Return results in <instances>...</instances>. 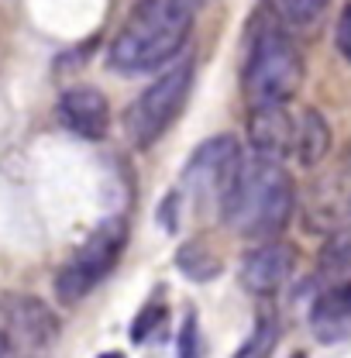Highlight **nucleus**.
Returning <instances> with one entry per match:
<instances>
[{
	"label": "nucleus",
	"instance_id": "obj_14",
	"mask_svg": "<svg viewBox=\"0 0 351 358\" xmlns=\"http://www.w3.org/2000/svg\"><path fill=\"white\" fill-rule=\"evenodd\" d=\"M176 266L182 268L186 279L207 282V279H214V275L220 272V259L207 252L203 241H189V245H182V248L176 252Z\"/></svg>",
	"mask_w": 351,
	"mask_h": 358
},
{
	"label": "nucleus",
	"instance_id": "obj_7",
	"mask_svg": "<svg viewBox=\"0 0 351 358\" xmlns=\"http://www.w3.org/2000/svg\"><path fill=\"white\" fill-rule=\"evenodd\" d=\"M0 313H3V324H7V331H3L7 341L17 338L24 348L42 352L59 338V320L38 296H7L0 303Z\"/></svg>",
	"mask_w": 351,
	"mask_h": 358
},
{
	"label": "nucleus",
	"instance_id": "obj_4",
	"mask_svg": "<svg viewBox=\"0 0 351 358\" xmlns=\"http://www.w3.org/2000/svg\"><path fill=\"white\" fill-rule=\"evenodd\" d=\"M124 245H128V224H124V217H107L100 227H93L87 234V241L69 255L66 266L59 268V275H55V296L66 307H73L83 296H89L93 286L100 279H107L110 268L117 266Z\"/></svg>",
	"mask_w": 351,
	"mask_h": 358
},
{
	"label": "nucleus",
	"instance_id": "obj_19",
	"mask_svg": "<svg viewBox=\"0 0 351 358\" xmlns=\"http://www.w3.org/2000/svg\"><path fill=\"white\" fill-rule=\"evenodd\" d=\"M334 45H338L341 59L351 62V0L341 7V14H338V24H334Z\"/></svg>",
	"mask_w": 351,
	"mask_h": 358
},
{
	"label": "nucleus",
	"instance_id": "obj_18",
	"mask_svg": "<svg viewBox=\"0 0 351 358\" xmlns=\"http://www.w3.org/2000/svg\"><path fill=\"white\" fill-rule=\"evenodd\" d=\"M176 358H203V338H200V324L196 313H186L179 341H176Z\"/></svg>",
	"mask_w": 351,
	"mask_h": 358
},
{
	"label": "nucleus",
	"instance_id": "obj_3",
	"mask_svg": "<svg viewBox=\"0 0 351 358\" xmlns=\"http://www.w3.org/2000/svg\"><path fill=\"white\" fill-rule=\"evenodd\" d=\"M303 83V55L296 42L279 28H259L248 45L241 87L252 107L259 103H289Z\"/></svg>",
	"mask_w": 351,
	"mask_h": 358
},
{
	"label": "nucleus",
	"instance_id": "obj_9",
	"mask_svg": "<svg viewBox=\"0 0 351 358\" xmlns=\"http://www.w3.org/2000/svg\"><path fill=\"white\" fill-rule=\"evenodd\" d=\"M59 121L87 141H100L110 128V103L100 90L73 87L59 96Z\"/></svg>",
	"mask_w": 351,
	"mask_h": 358
},
{
	"label": "nucleus",
	"instance_id": "obj_23",
	"mask_svg": "<svg viewBox=\"0 0 351 358\" xmlns=\"http://www.w3.org/2000/svg\"><path fill=\"white\" fill-rule=\"evenodd\" d=\"M289 358H307V352H296V355H289Z\"/></svg>",
	"mask_w": 351,
	"mask_h": 358
},
{
	"label": "nucleus",
	"instance_id": "obj_20",
	"mask_svg": "<svg viewBox=\"0 0 351 358\" xmlns=\"http://www.w3.org/2000/svg\"><path fill=\"white\" fill-rule=\"evenodd\" d=\"M10 355V341H7V334L0 331V358H7Z\"/></svg>",
	"mask_w": 351,
	"mask_h": 358
},
{
	"label": "nucleus",
	"instance_id": "obj_5",
	"mask_svg": "<svg viewBox=\"0 0 351 358\" xmlns=\"http://www.w3.org/2000/svg\"><path fill=\"white\" fill-rule=\"evenodd\" d=\"M189 90H193V62H179L169 73H162L148 90H141V96L124 110L128 141L138 148L155 145L176 124V117L182 114Z\"/></svg>",
	"mask_w": 351,
	"mask_h": 358
},
{
	"label": "nucleus",
	"instance_id": "obj_8",
	"mask_svg": "<svg viewBox=\"0 0 351 358\" xmlns=\"http://www.w3.org/2000/svg\"><path fill=\"white\" fill-rule=\"evenodd\" d=\"M293 262H296V255H293V248L286 241H275V238L272 241H259L241 259V286L248 293H255V296H268L289 279Z\"/></svg>",
	"mask_w": 351,
	"mask_h": 358
},
{
	"label": "nucleus",
	"instance_id": "obj_11",
	"mask_svg": "<svg viewBox=\"0 0 351 358\" xmlns=\"http://www.w3.org/2000/svg\"><path fill=\"white\" fill-rule=\"evenodd\" d=\"M248 138L259 155L286 159L293 148V114L286 103H259L248 114Z\"/></svg>",
	"mask_w": 351,
	"mask_h": 358
},
{
	"label": "nucleus",
	"instance_id": "obj_6",
	"mask_svg": "<svg viewBox=\"0 0 351 358\" xmlns=\"http://www.w3.org/2000/svg\"><path fill=\"white\" fill-rule=\"evenodd\" d=\"M241 166V145L231 134H214L203 145H196V152L186 159L182 169V186L193 200V207L200 214H210L224 207V196L234 182V173Z\"/></svg>",
	"mask_w": 351,
	"mask_h": 358
},
{
	"label": "nucleus",
	"instance_id": "obj_15",
	"mask_svg": "<svg viewBox=\"0 0 351 358\" xmlns=\"http://www.w3.org/2000/svg\"><path fill=\"white\" fill-rule=\"evenodd\" d=\"M275 345H279V320H275V313H262L255 320L252 334L234 352V358H272Z\"/></svg>",
	"mask_w": 351,
	"mask_h": 358
},
{
	"label": "nucleus",
	"instance_id": "obj_13",
	"mask_svg": "<svg viewBox=\"0 0 351 358\" xmlns=\"http://www.w3.org/2000/svg\"><path fill=\"white\" fill-rule=\"evenodd\" d=\"M317 279L324 286L348 282L351 279V227H334L317 255Z\"/></svg>",
	"mask_w": 351,
	"mask_h": 358
},
{
	"label": "nucleus",
	"instance_id": "obj_1",
	"mask_svg": "<svg viewBox=\"0 0 351 358\" xmlns=\"http://www.w3.org/2000/svg\"><path fill=\"white\" fill-rule=\"evenodd\" d=\"M293 207H296V189H293V176L286 173L282 159L255 152L248 159L241 155L234 182L224 196L220 217L241 238L272 241L289 224Z\"/></svg>",
	"mask_w": 351,
	"mask_h": 358
},
{
	"label": "nucleus",
	"instance_id": "obj_16",
	"mask_svg": "<svg viewBox=\"0 0 351 358\" xmlns=\"http://www.w3.org/2000/svg\"><path fill=\"white\" fill-rule=\"evenodd\" d=\"M268 3L279 14V21L289 28H310L327 10V0H268Z\"/></svg>",
	"mask_w": 351,
	"mask_h": 358
},
{
	"label": "nucleus",
	"instance_id": "obj_21",
	"mask_svg": "<svg viewBox=\"0 0 351 358\" xmlns=\"http://www.w3.org/2000/svg\"><path fill=\"white\" fill-rule=\"evenodd\" d=\"M182 3H186V7H189V10H193V14H196V10H200V7H203V3H210V0H182Z\"/></svg>",
	"mask_w": 351,
	"mask_h": 358
},
{
	"label": "nucleus",
	"instance_id": "obj_2",
	"mask_svg": "<svg viewBox=\"0 0 351 358\" xmlns=\"http://www.w3.org/2000/svg\"><path fill=\"white\" fill-rule=\"evenodd\" d=\"M193 10L182 0H138L107 52V62L121 73H148L169 62L186 45Z\"/></svg>",
	"mask_w": 351,
	"mask_h": 358
},
{
	"label": "nucleus",
	"instance_id": "obj_17",
	"mask_svg": "<svg viewBox=\"0 0 351 358\" xmlns=\"http://www.w3.org/2000/svg\"><path fill=\"white\" fill-rule=\"evenodd\" d=\"M162 320H166V303H159V300H148L145 307H141V313L134 317L131 324V341H148V334L152 331H159L162 327Z\"/></svg>",
	"mask_w": 351,
	"mask_h": 358
},
{
	"label": "nucleus",
	"instance_id": "obj_22",
	"mask_svg": "<svg viewBox=\"0 0 351 358\" xmlns=\"http://www.w3.org/2000/svg\"><path fill=\"white\" fill-rule=\"evenodd\" d=\"M100 358H124L121 352H107V355H100Z\"/></svg>",
	"mask_w": 351,
	"mask_h": 358
},
{
	"label": "nucleus",
	"instance_id": "obj_10",
	"mask_svg": "<svg viewBox=\"0 0 351 358\" xmlns=\"http://www.w3.org/2000/svg\"><path fill=\"white\" fill-rule=\"evenodd\" d=\"M310 331L320 345L345 341L351 334V279L324 286L310 307Z\"/></svg>",
	"mask_w": 351,
	"mask_h": 358
},
{
	"label": "nucleus",
	"instance_id": "obj_12",
	"mask_svg": "<svg viewBox=\"0 0 351 358\" xmlns=\"http://www.w3.org/2000/svg\"><path fill=\"white\" fill-rule=\"evenodd\" d=\"M327 152H331V124L324 121L320 110L307 107L300 117H293V148H289V155H296L300 166L313 169V166L324 162Z\"/></svg>",
	"mask_w": 351,
	"mask_h": 358
}]
</instances>
